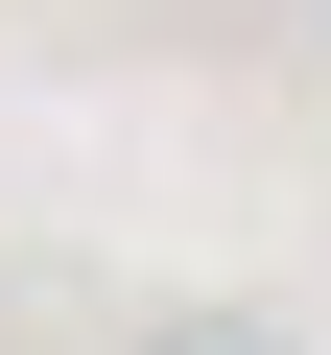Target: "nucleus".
<instances>
[{
    "mask_svg": "<svg viewBox=\"0 0 331 355\" xmlns=\"http://www.w3.org/2000/svg\"><path fill=\"white\" fill-rule=\"evenodd\" d=\"M142 355H307V331H284V308H166Z\"/></svg>",
    "mask_w": 331,
    "mask_h": 355,
    "instance_id": "f257e3e1",
    "label": "nucleus"
}]
</instances>
